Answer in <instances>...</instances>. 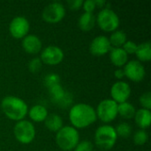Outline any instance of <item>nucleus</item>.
<instances>
[{"mask_svg": "<svg viewBox=\"0 0 151 151\" xmlns=\"http://www.w3.org/2000/svg\"><path fill=\"white\" fill-rule=\"evenodd\" d=\"M96 110L89 104L81 103L73 105L69 111V120L74 128L83 129L96 121Z\"/></svg>", "mask_w": 151, "mask_h": 151, "instance_id": "nucleus-1", "label": "nucleus"}, {"mask_svg": "<svg viewBox=\"0 0 151 151\" xmlns=\"http://www.w3.org/2000/svg\"><path fill=\"white\" fill-rule=\"evenodd\" d=\"M1 108L4 114L14 121L24 119L28 112L27 104L19 97L14 96H7L1 102Z\"/></svg>", "mask_w": 151, "mask_h": 151, "instance_id": "nucleus-2", "label": "nucleus"}, {"mask_svg": "<svg viewBox=\"0 0 151 151\" xmlns=\"http://www.w3.org/2000/svg\"><path fill=\"white\" fill-rule=\"evenodd\" d=\"M80 142V134L76 128L72 126L63 127L56 134V143L63 151L74 150Z\"/></svg>", "mask_w": 151, "mask_h": 151, "instance_id": "nucleus-3", "label": "nucleus"}, {"mask_svg": "<svg viewBox=\"0 0 151 151\" xmlns=\"http://www.w3.org/2000/svg\"><path fill=\"white\" fill-rule=\"evenodd\" d=\"M94 138L96 147L103 150H110L116 144L118 135L112 126L104 125L96 130Z\"/></svg>", "mask_w": 151, "mask_h": 151, "instance_id": "nucleus-4", "label": "nucleus"}, {"mask_svg": "<svg viewBox=\"0 0 151 151\" xmlns=\"http://www.w3.org/2000/svg\"><path fill=\"white\" fill-rule=\"evenodd\" d=\"M15 139L21 144H29L35 138V128L34 124L26 119L18 121L13 127Z\"/></svg>", "mask_w": 151, "mask_h": 151, "instance_id": "nucleus-5", "label": "nucleus"}, {"mask_svg": "<svg viewBox=\"0 0 151 151\" xmlns=\"http://www.w3.org/2000/svg\"><path fill=\"white\" fill-rule=\"evenodd\" d=\"M98 27L105 32H114L119 26L118 14L110 8H103L96 18Z\"/></svg>", "mask_w": 151, "mask_h": 151, "instance_id": "nucleus-6", "label": "nucleus"}, {"mask_svg": "<svg viewBox=\"0 0 151 151\" xmlns=\"http://www.w3.org/2000/svg\"><path fill=\"white\" fill-rule=\"evenodd\" d=\"M96 113L102 122L110 123L118 116V104L112 99H104L98 104Z\"/></svg>", "mask_w": 151, "mask_h": 151, "instance_id": "nucleus-7", "label": "nucleus"}, {"mask_svg": "<svg viewBox=\"0 0 151 151\" xmlns=\"http://www.w3.org/2000/svg\"><path fill=\"white\" fill-rule=\"evenodd\" d=\"M65 16V8L60 2H52L47 4L42 13V19L50 24L60 22Z\"/></svg>", "mask_w": 151, "mask_h": 151, "instance_id": "nucleus-8", "label": "nucleus"}, {"mask_svg": "<svg viewBox=\"0 0 151 151\" xmlns=\"http://www.w3.org/2000/svg\"><path fill=\"white\" fill-rule=\"evenodd\" d=\"M41 51L40 59L42 64H46L48 65H57L60 64L65 57L62 49L55 45L47 46Z\"/></svg>", "mask_w": 151, "mask_h": 151, "instance_id": "nucleus-9", "label": "nucleus"}, {"mask_svg": "<svg viewBox=\"0 0 151 151\" xmlns=\"http://www.w3.org/2000/svg\"><path fill=\"white\" fill-rule=\"evenodd\" d=\"M29 28V21L23 16H17L13 18L9 25L10 34L15 39H23L28 35Z\"/></svg>", "mask_w": 151, "mask_h": 151, "instance_id": "nucleus-10", "label": "nucleus"}, {"mask_svg": "<svg viewBox=\"0 0 151 151\" xmlns=\"http://www.w3.org/2000/svg\"><path fill=\"white\" fill-rule=\"evenodd\" d=\"M125 77L134 82L142 81L146 75L144 65L138 60H130L124 66Z\"/></svg>", "mask_w": 151, "mask_h": 151, "instance_id": "nucleus-11", "label": "nucleus"}, {"mask_svg": "<svg viewBox=\"0 0 151 151\" xmlns=\"http://www.w3.org/2000/svg\"><path fill=\"white\" fill-rule=\"evenodd\" d=\"M111 99L118 104L127 102L131 96V88L126 81H116L111 88Z\"/></svg>", "mask_w": 151, "mask_h": 151, "instance_id": "nucleus-12", "label": "nucleus"}, {"mask_svg": "<svg viewBox=\"0 0 151 151\" xmlns=\"http://www.w3.org/2000/svg\"><path fill=\"white\" fill-rule=\"evenodd\" d=\"M111 49L109 38L105 35H98L90 42L89 50L92 55L100 57L106 55Z\"/></svg>", "mask_w": 151, "mask_h": 151, "instance_id": "nucleus-13", "label": "nucleus"}, {"mask_svg": "<svg viewBox=\"0 0 151 151\" xmlns=\"http://www.w3.org/2000/svg\"><path fill=\"white\" fill-rule=\"evenodd\" d=\"M23 50L29 54H37L42 50V43L41 39L35 35H27L22 39Z\"/></svg>", "mask_w": 151, "mask_h": 151, "instance_id": "nucleus-14", "label": "nucleus"}, {"mask_svg": "<svg viewBox=\"0 0 151 151\" xmlns=\"http://www.w3.org/2000/svg\"><path fill=\"white\" fill-rule=\"evenodd\" d=\"M110 59L115 66L122 67L128 62V55L122 48H111L110 50Z\"/></svg>", "mask_w": 151, "mask_h": 151, "instance_id": "nucleus-15", "label": "nucleus"}, {"mask_svg": "<svg viewBox=\"0 0 151 151\" xmlns=\"http://www.w3.org/2000/svg\"><path fill=\"white\" fill-rule=\"evenodd\" d=\"M134 121L135 124L141 128L145 130L146 128L150 127L151 123V112L150 110H146V109H139L138 111H136L135 114H134Z\"/></svg>", "mask_w": 151, "mask_h": 151, "instance_id": "nucleus-16", "label": "nucleus"}, {"mask_svg": "<svg viewBox=\"0 0 151 151\" xmlns=\"http://www.w3.org/2000/svg\"><path fill=\"white\" fill-rule=\"evenodd\" d=\"M96 16L90 12H83L78 19L79 27L81 28V30L85 32L92 30L96 26Z\"/></svg>", "mask_w": 151, "mask_h": 151, "instance_id": "nucleus-17", "label": "nucleus"}, {"mask_svg": "<svg viewBox=\"0 0 151 151\" xmlns=\"http://www.w3.org/2000/svg\"><path fill=\"white\" fill-rule=\"evenodd\" d=\"M27 113L29 118L35 122H43L49 115L48 110L41 104L34 105L33 107H31Z\"/></svg>", "mask_w": 151, "mask_h": 151, "instance_id": "nucleus-18", "label": "nucleus"}, {"mask_svg": "<svg viewBox=\"0 0 151 151\" xmlns=\"http://www.w3.org/2000/svg\"><path fill=\"white\" fill-rule=\"evenodd\" d=\"M44 125L46 128L51 132H58L63 126V119L58 114H50L44 120Z\"/></svg>", "mask_w": 151, "mask_h": 151, "instance_id": "nucleus-19", "label": "nucleus"}, {"mask_svg": "<svg viewBox=\"0 0 151 151\" xmlns=\"http://www.w3.org/2000/svg\"><path fill=\"white\" fill-rule=\"evenodd\" d=\"M135 55L138 61L148 62L151 59V44L150 42H142L137 45V49L135 51Z\"/></svg>", "mask_w": 151, "mask_h": 151, "instance_id": "nucleus-20", "label": "nucleus"}, {"mask_svg": "<svg viewBox=\"0 0 151 151\" xmlns=\"http://www.w3.org/2000/svg\"><path fill=\"white\" fill-rule=\"evenodd\" d=\"M135 112H136L135 107L128 102H125L118 104V115H119L123 119H133L134 117Z\"/></svg>", "mask_w": 151, "mask_h": 151, "instance_id": "nucleus-21", "label": "nucleus"}, {"mask_svg": "<svg viewBox=\"0 0 151 151\" xmlns=\"http://www.w3.org/2000/svg\"><path fill=\"white\" fill-rule=\"evenodd\" d=\"M109 41L112 48H122L124 43L127 41V34L122 30H116L112 32Z\"/></svg>", "mask_w": 151, "mask_h": 151, "instance_id": "nucleus-22", "label": "nucleus"}, {"mask_svg": "<svg viewBox=\"0 0 151 151\" xmlns=\"http://www.w3.org/2000/svg\"><path fill=\"white\" fill-rule=\"evenodd\" d=\"M48 89H49V95H50L51 101L58 104L64 98V96L66 93V91L64 89V88L61 86V84H57L55 86L50 87Z\"/></svg>", "mask_w": 151, "mask_h": 151, "instance_id": "nucleus-23", "label": "nucleus"}, {"mask_svg": "<svg viewBox=\"0 0 151 151\" xmlns=\"http://www.w3.org/2000/svg\"><path fill=\"white\" fill-rule=\"evenodd\" d=\"M114 128H115L118 137L119 136L121 138H128L130 136V134H132V127L127 122L119 123Z\"/></svg>", "mask_w": 151, "mask_h": 151, "instance_id": "nucleus-24", "label": "nucleus"}, {"mask_svg": "<svg viewBox=\"0 0 151 151\" xmlns=\"http://www.w3.org/2000/svg\"><path fill=\"white\" fill-rule=\"evenodd\" d=\"M148 140H149V134L143 129H140V130L136 131L133 136L134 143L138 146L144 145L145 143H147Z\"/></svg>", "mask_w": 151, "mask_h": 151, "instance_id": "nucleus-25", "label": "nucleus"}, {"mask_svg": "<svg viewBox=\"0 0 151 151\" xmlns=\"http://www.w3.org/2000/svg\"><path fill=\"white\" fill-rule=\"evenodd\" d=\"M43 84L47 88H50L57 84H60V77L57 73H49L44 77Z\"/></svg>", "mask_w": 151, "mask_h": 151, "instance_id": "nucleus-26", "label": "nucleus"}, {"mask_svg": "<svg viewBox=\"0 0 151 151\" xmlns=\"http://www.w3.org/2000/svg\"><path fill=\"white\" fill-rule=\"evenodd\" d=\"M42 66V62L40 59V58H34L28 63V70L33 73L40 72Z\"/></svg>", "mask_w": 151, "mask_h": 151, "instance_id": "nucleus-27", "label": "nucleus"}, {"mask_svg": "<svg viewBox=\"0 0 151 151\" xmlns=\"http://www.w3.org/2000/svg\"><path fill=\"white\" fill-rule=\"evenodd\" d=\"M139 101H140V104L142 106L143 109H146V110H150L151 109V94L150 92L147 91L145 93H143L140 98H139Z\"/></svg>", "mask_w": 151, "mask_h": 151, "instance_id": "nucleus-28", "label": "nucleus"}, {"mask_svg": "<svg viewBox=\"0 0 151 151\" xmlns=\"http://www.w3.org/2000/svg\"><path fill=\"white\" fill-rule=\"evenodd\" d=\"M94 146L89 141H81L74 148V151H93Z\"/></svg>", "mask_w": 151, "mask_h": 151, "instance_id": "nucleus-29", "label": "nucleus"}, {"mask_svg": "<svg viewBox=\"0 0 151 151\" xmlns=\"http://www.w3.org/2000/svg\"><path fill=\"white\" fill-rule=\"evenodd\" d=\"M122 49L125 50V52L128 55V54H135L136 49H137V44L134 42V41H127L124 45L122 46Z\"/></svg>", "mask_w": 151, "mask_h": 151, "instance_id": "nucleus-30", "label": "nucleus"}, {"mask_svg": "<svg viewBox=\"0 0 151 151\" xmlns=\"http://www.w3.org/2000/svg\"><path fill=\"white\" fill-rule=\"evenodd\" d=\"M82 8L84 10V12H90L93 13V12L96 9V4L94 0H86L83 1L82 4Z\"/></svg>", "mask_w": 151, "mask_h": 151, "instance_id": "nucleus-31", "label": "nucleus"}, {"mask_svg": "<svg viewBox=\"0 0 151 151\" xmlns=\"http://www.w3.org/2000/svg\"><path fill=\"white\" fill-rule=\"evenodd\" d=\"M66 4L71 10L77 11L81 9V7H82L83 1L82 0H68Z\"/></svg>", "mask_w": 151, "mask_h": 151, "instance_id": "nucleus-32", "label": "nucleus"}, {"mask_svg": "<svg viewBox=\"0 0 151 151\" xmlns=\"http://www.w3.org/2000/svg\"><path fill=\"white\" fill-rule=\"evenodd\" d=\"M72 102H73V97H72L71 94L66 92L64 98L60 101L58 105H60V107H62V108H67L72 104Z\"/></svg>", "mask_w": 151, "mask_h": 151, "instance_id": "nucleus-33", "label": "nucleus"}, {"mask_svg": "<svg viewBox=\"0 0 151 151\" xmlns=\"http://www.w3.org/2000/svg\"><path fill=\"white\" fill-rule=\"evenodd\" d=\"M114 76H115L117 79H119V80H121V79H123V78L125 77V73H124V71H123V69H121V68H119V69H117V70L114 72Z\"/></svg>", "mask_w": 151, "mask_h": 151, "instance_id": "nucleus-34", "label": "nucleus"}, {"mask_svg": "<svg viewBox=\"0 0 151 151\" xmlns=\"http://www.w3.org/2000/svg\"><path fill=\"white\" fill-rule=\"evenodd\" d=\"M95 1V4H96V7H100V8H103V7H105V5L108 4L106 1L104 0H94Z\"/></svg>", "mask_w": 151, "mask_h": 151, "instance_id": "nucleus-35", "label": "nucleus"}]
</instances>
